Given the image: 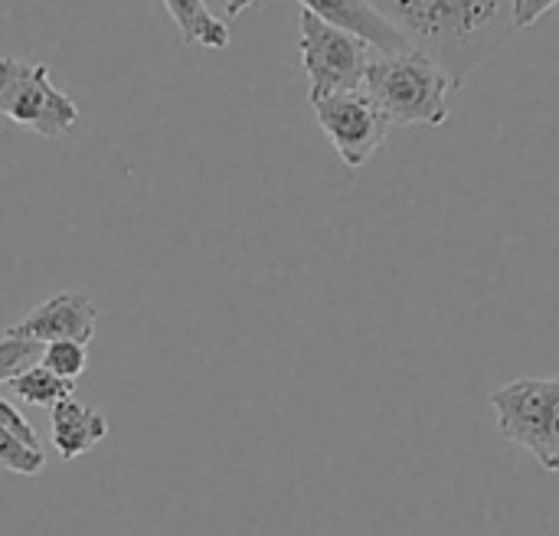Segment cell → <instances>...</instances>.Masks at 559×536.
Here are the masks:
<instances>
[{
    "label": "cell",
    "mask_w": 559,
    "mask_h": 536,
    "mask_svg": "<svg viewBox=\"0 0 559 536\" xmlns=\"http://www.w3.org/2000/svg\"><path fill=\"white\" fill-rule=\"evenodd\" d=\"M43 465H46V455H43V452L26 449L16 436H10V432L0 426V468H7L10 475L33 478V475L43 472Z\"/></svg>",
    "instance_id": "14"
},
{
    "label": "cell",
    "mask_w": 559,
    "mask_h": 536,
    "mask_svg": "<svg viewBox=\"0 0 559 536\" xmlns=\"http://www.w3.org/2000/svg\"><path fill=\"white\" fill-rule=\"evenodd\" d=\"M43 344L26 341V337H13L7 334L0 341V383H13L16 377H23L26 370H33L43 360Z\"/></svg>",
    "instance_id": "12"
},
{
    "label": "cell",
    "mask_w": 559,
    "mask_h": 536,
    "mask_svg": "<svg viewBox=\"0 0 559 536\" xmlns=\"http://www.w3.org/2000/svg\"><path fill=\"white\" fill-rule=\"evenodd\" d=\"M298 3H301V10L314 13L318 20L360 36L383 56L409 49V43L386 23V16L370 0H298Z\"/></svg>",
    "instance_id": "8"
},
{
    "label": "cell",
    "mask_w": 559,
    "mask_h": 536,
    "mask_svg": "<svg viewBox=\"0 0 559 536\" xmlns=\"http://www.w3.org/2000/svg\"><path fill=\"white\" fill-rule=\"evenodd\" d=\"M386 23L429 56L455 88L481 69L518 29L511 0H370Z\"/></svg>",
    "instance_id": "1"
},
{
    "label": "cell",
    "mask_w": 559,
    "mask_h": 536,
    "mask_svg": "<svg viewBox=\"0 0 559 536\" xmlns=\"http://www.w3.org/2000/svg\"><path fill=\"white\" fill-rule=\"evenodd\" d=\"M386 115L390 124L403 128H442L449 121L452 79L413 46L393 56L377 52L360 85Z\"/></svg>",
    "instance_id": "2"
},
{
    "label": "cell",
    "mask_w": 559,
    "mask_h": 536,
    "mask_svg": "<svg viewBox=\"0 0 559 536\" xmlns=\"http://www.w3.org/2000/svg\"><path fill=\"white\" fill-rule=\"evenodd\" d=\"M10 390H13L23 403L39 406V409H56L59 403H66V400L75 396V383L59 380V377L49 373L43 364H36L33 370H26L23 377H16V380L10 383Z\"/></svg>",
    "instance_id": "11"
},
{
    "label": "cell",
    "mask_w": 559,
    "mask_h": 536,
    "mask_svg": "<svg viewBox=\"0 0 559 536\" xmlns=\"http://www.w3.org/2000/svg\"><path fill=\"white\" fill-rule=\"evenodd\" d=\"M511 3H514V23L518 29H524V26H534L544 13H550L559 0H511Z\"/></svg>",
    "instance_id": "16"
},
{
    "label": "cell",
    "mask_w": 559,
    "mask_h": 536,
    "mask_svg": "<svg viewBox=\"0 0 559 536\" xmlns=\"http://www.w3.org/2000/svg\"><path fill=\"white\" fill-rule=\"evenodd\" d=\"M49 373H56L59 380H69L75 383L85 367H88V350L82 344H72V341H59V344H46L43 350V360H39Z\"/></svg>",
    "instance_id": "13"
},
{
    "label": "cell",
    "mask_w": 559,
    "mask_h": 536,
    "mask_svg": "<svg viewBox=\"0 0 559 536\" xmlns=\"http://www.w3.org/2000/svg\"><path fill=\"white\" fill-rule=\"evenodd\" d=\"M252 3H255V0H229V3H226V16L233 20V16H239L242 10H249Z\"/></svg>",
    "instance_id": "17"
},
{
    "label": "cell",
    "mask_w": 559,
    "mask_h": 536,
    "mask_svg": "<svg viewBox=\"0 0 559 536\" xmlns=\"http://www.w3.org/2000/svg\"><path fill=\"white\" fill-rule=\"evenodd\" d=\"M49 436H52V449L59 452V458L72 462L85 452H92L98 442H105L108 436V419L79 403L75 396L59 403L56 409H49Z\"/></svg>",
    "instance_id": "9"
},
{
    "label": "cell",
    "mask_w": 559,
    "mask_h": 536,
    "mask_svg": "<svg viewBox=\"0 0 559 536\" xmlns=\"http://www.w3.org/2000/svg\"><path fill=\"white\" fill-rule=\"evenodd\" d=\"M0 426L10 432V436H16L26 449H33V452H43V445H39V439H36V432H33V426L23 419V413L13 406V403H7V400H0Z\"/></svg>",
    "instance_id": "15"
},
{
    "label": "cell",
    "mask_w": 559,
    "mask_h": 536,
    "mask_svg": "<svg viewBox=\"0 0 559 536\" xmlns=\"http://www.w3.org/2000/svg\"><path fill=\"white\" fill-rule=\"evenodd\" d=\"M95 324H98V308L88 295L82 291H59L49 301H43L39 308H33L20 324H13L7 334L13 337H26L36 344H59V341H72V344H88L95 337Z\"/></svg>",
    "instance_id": "7"
},
{
    "label": "cell",
    "mask_w": 559,
    "mask_h": 536,
    "mask_svg": "<svg viewBox=\"0 0 559 536\" xmlns=\"http://www.w3.org/2000/svg\"><path fill=\"white\" fill-rule=\"evenodd\" d=\"M498 432L559 472V377H524L491 393Z\"/></svg>",
    "instance_id": "3"
},
{
    "label": "cell",
    "mask_w": 559,
    "mask_h": 536,
    "mask_svg": "<svg viewBox=\"0 0 559 536\" xmlns=\"http://www.w3.org/2000/svg\"><path fill=\"white\" fill-rule=\"evenodd\" d=\"M167 7V13L174 16L180 36L190 46H203V49H226L229 46V26L226 20H219L206 0H160Z\"/></svg>",
    "instance_id": "10"
},
{
    "label": "cell",
    "mask_w": 559,
    "mask_h": 536,
    "mask_svg": "<svg viewBox=\"0 0 559 536\" xmlns=\"http://www.w3.org/2000/svg\"><path fill=\"white\" fill-rule=\"evenodd\" d=\"M311 105H314L321 131L328 134L331 147L350 170L364 167L383 147L386 134L393 128L386 121V115L380 111V105L364 88L337 92V95H328Z\"/></svg>",
    "instance_id": "6"
},
{
    "label": "cell",
    "mask_w": 559,
    "mask_h": 536,
    "mask_svg": "<svg viewBox=\"0 0 559 536\" xmlns=\"http://www.w3.org/2000/svg\"><path fill=\"white\" fill-rule=\"evenodd\" d=\"M298 52H301V65L311 82V92H308L311 102L360 88L367 65L377 56V49L370 43L318 20L308 10H301V16H298Z\"/></svg>",
    "instance_id": "4"
},
{
    "label": "cell",
    "mask_w": 559,
    "mask_h": 536,
    "mask_svg": "<svg viewBox=\"0 0 559 536\" xmlns=\"http://www.w3.org/2000/svg\"><path fill=\"white\" fill-rule=\"evenodd\" d=\"M0 115L39 138H62L75 128L79 105L52 85L43 62L0 56Z\"/></svg>",
    "instance_id": "5"
}]
</instances>
